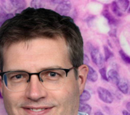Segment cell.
Instances as JSON below:
<instances>
[{"label":"cell","mask_w":130,"mask_h":115,"mask_svg":"<svg viewBox=\"0 0 130 115\" xmlns=\"http://www.w3.org/2000/svg\"><path fill=\"white\" fill-rule=\"evenodd\" d=\"M99 73H100V76H101L102 79L104 81L108 82L107 75V72H106V68H105V67H103V68H100V69L99 70Z\"/></svg>","instance_id":"obj_18"},{"label":"cell","mask_w":130,"mask_h":115,"mask_svg":"<svg viewBox=\"0 0 130 115\" xmlns=\"http://www.w3.org/2000/svg\"><path fill=\"white\" fill-rule=\"evenodd\" d=\"M1 3H2L3 7L7 11H10L13 8L10 1H1Z\"/></svg>","instance_id":"obj_17"},{"label":"cell","mask_w":130,"mask_h":115,"mask_svg":"<svg viewBox=\"0 0 130 115\" xmlns=\"http://www.w3.org/2000/svg\"><path fill=\"white\" fill-rule=\"evenodd\" d=\"M116 5L118 8L122 11L124 12L126 11L129 6V0H120V1H116Z\"/></svg>","instance_id":"obj_8"},{"label":"cell","mask_w":130,"mask_h":115,"mask_svg":"<svg viewBox=\"0 0 130 115\" xmlns=\"http://www.w3.org/2000/svg\"><path fill=\"white\" fill-rule=\"evenodd\" d=\"M107 79L108 82L110 83H112L114 85H117L120 80V76H119V73L117 72L116 70L111 69L107 73Z\"/></svg>","instance_id":"obj_5"},{"label":"cell","mask_w":130,"mask_h":115,"mask_svg":"<svg viewBox=\"0 0 130 115\" xmlns=\"http://www.w3.org/2000/svg\"><path fill=\"white\" fill-rule=\"evenodd\" d=\"M72 8V5L67 1H61L57 7L55 8V11L61 15H67L71 11Z\"/></svg>","instance_id":"obj_3"},{"label":"cell","mask_w":130,"mask_h":115,"mask_svg":"<svg viewBox=\"0 0 130 115\" xmlns=\"http://www.w3.org/2000/svg\"><path fill=\"white\" fill-rule=\"evenodd\" d=\"M94 115H104V114L103 113V112H102V111H96V112H95Z\"/></svg>","instance_id":"obj_21"},{"label":"cell","mask_w":130,"mask_h":115,"mask_svg":"<svg viewBox=\"0 0 130 115\" xmlns=\"http://www.w3.org/2000/svg\"><path fill=\"white\" fill-rule=\"evenodd\" d=\"M78 111L80 112H84V113L85 112V113L90 114L92 111V107L90 104L86 102H80L79 105Z\"/></svg>","instance_id":"obj_9"},{"label":"cell","mask_w":130,"mask_h":115,"mask_svg":"<svg viewBox=\"0 0 130 115\" xmlns=\"http://www.w3.org/2000/svg\"><path fill=\"white\" fill-rule=\"evenodd\" d=\"M10 1L13 8H15L17 10H23L27 6L26 1L24 0H12Z\"/></svg>","instance_id":"obj_10"},{"label":"cell","mask_w":130,"mask_h":115,"mask_svg":"<svg viewBox=\"0 0 130 115\" xmlns=\"http://www.w3.org/2000/svg\"><path fill=\"white\" fill-rule=\"evenodd\" d=\"M119 56H121V59H123V61L127 64H130V58L129 56L123 50V49H121L119 50Z\"/></svg>","instance_id":"obj_15"},{"label":"cell","mask_w":130,"mask_h":115,"mask_svg":"<svg viewBox=\"0 0 130 115\" xmlns=\"http://www.w3.org/2000/svg\"><path fill=\"white\" fill-rule=\"evenodd\" d=\"M43 3L44 1H36V0H34V1H32L31 3H30V6L32 8L36 9L39 8L43 7Z\"/></svg>","instance_id":"obj_16"},{"label":"cell","mask_w":130,"mask_h":115,"mask_svg":"<svg viewBox=\"0 0 130 115\" xmlns=\"http://www.w3.org/2000/svg\"><path fill=\"white\" fill-rule=\"evenodd\" d=\"M97 93L99 99L105 103L111 104L114 101V97L111 92L104 87H98Z\"/></svg>","instance_id":"obj_1"},{"label":"cell","mask_w":130,"mask_h":115,"mask_svg":"<svg viewBox=\"0 0 130 115\" xmlns=\"http://www.w3.org/2000/svg\"><path fill=\"white\" fill-rule=\"evenodd\" d=\"M91 97V96L90 92L86 90H84L79 97V101L80 102H86V101H88Z\"/></svg>","instance_id":"obj_12"},{"label":"cell","mask_w":130,"mask_h":115,"mask_svg":"<svg viewBox=\"0 0 130 115\" xmlns=\"http://www.w3.org/2000/svg\"><path fill=\"white\" fill-rule=\"evenodd\" d=\"M116 85L119 90L123 94H128L129 92V82L126 78H120V80Z\"/></svg>","instance_id":"obj_6"},{"label":"cell","mask_w":130,"mask_h":115,"mask_svg":"<svg viewBox=\"0 0 130 115\" xmlns=\"http://www.w3.org/2000/svg\"><path fill=\"white\" fill-rule=\"evenodd\" d=\"M91 58L93 63H95L98 67H102L104 63V58L102 54L100 52L99 48H93L90 51Z\"/></svg>","instance_id":"obj_2"},{"label":"cell","mask_w":130,"mask_h":115,"mask_svg":"<svg viewBox=\"0 0 130 115\" xmlns=\"http://www.w3.org/2000/svg\"><path fill=\"white\" fill-rule=\"evenodd\" d=\"M102 15L107 20L109 25H113V26H116L119 24V21H118V19H116L115 16H113L112 14L109 11L108 9H104L102 12Z\"/></svg>","instance_id":"obj_4"},{"label":"cell","mask_w":130,"mask_h":115,"mask_svg":"<svg viewBox=\"0 0 130 115\" xmlns=\"http://www.w3.org/2000/svg\"><path fill=\"white\" fill-rule=\"evenodd\" d=\"M13 16V14L12 13H6L5 11H0V25H2L6 20L11 18Z\"/></svg>","instance_id":"obj_13"},{"label":"cell","mask_w":130,"mask_h":115,"mask_svg":"<svg viewBox=\"0 0 130 115\" xmlns=\"http://www.w3.org/2000/svg\"><path fill=\"white\" fill-rule=\"evenodd\" d=\"M110 9H111L112 12L113 13L114 15L117 16H123L124 15V13L119 10L116 5V1H112V3L110 5Z\"/></svg>","instance_id":"obj_11"},{"label":"cell","mask_w":130,"mask_h":115,"mask_svg":"<svg viewBox=\"0 0 130 115\" xmlns=\"http://www.w3.org/2000/svg\"><path fill=\"white\" fill-rule=\"evenodd\" d=\"M104 61H107L109 59L113 58L114 57V53L111 51L110 49L107 46H104Z\"/></svg>","instance_id":"obj_14"},{"label":"cell","mask_w":130,"mask_h":115,"mask_svg":"<svg viewBox=\"0 0 130 115\" xmlns=\"http://www.w3.org/2000/svg\"><path fill=\"white\" fill-rule=\"evenodd\" d=\"M122 113H123V115H130L129 112L127 111V110H123L122 111Z\"/></svg>","instance_id":"obj_19"},{"label":"cell","mask_w":130,"mask_h":115,"mask_svg":"<svg viewBox=\"0 0 130 115\" xmlns=\"http://www.w3.org/2000/svg\"><path fill=\"white\" fill-rule=\"evenodd\" d=\"M88 71L86 78L88 80L91 82H96L99 78V75L97 72L90 66H88Z\"/></svg>","instance_id":"obj_7"},{"label":"cell","mask_w":130,"mask_h":115,"mask_svg":"<svg viewBox=\"0 0 130 115\" xmlns=\"http://www.w3.org/2000/svg\"><path fill=\"white\" fill-rule=\"evenodd\" d=\"M0 99H3V96H2V94H1V90H0Z\"/></svg>","instance_id":"obj_22"},{"label":"cell","mask_w":130,"mask_h":115,"mask_svg":"<svg viewBox=\"0 0 130 115\" xmlns=\"http://www.w3.org/2000/svg\"><path fill=\"white\" fill-rule=\"evenodd\" d=\"M126 107L127 109V111H130V102H128L126 103Z\"/></svg>","instance_id":"obj_20"}]
</instances>
